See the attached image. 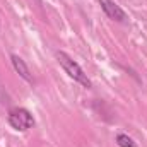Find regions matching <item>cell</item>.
Listing matches in <instances>:
<instances>
[{
    "label": "cell",
    "mask_w": 147,
    "mask_h": 147,
    "mask_svg": "<svg viewBox=\"0 0 147 147\" xmlns=\"http://www.w3.org/2000/svg\"><path fill=\"white\" fill-rule=\"evenodd\" d=\"M57 60H58V63L62 65V69L65 70V74L74 79L77 84H80L82 87H86V89H89L91 87V80H89V77H87V74L82 70V67L72 60V57H69L65 51H57Z\"/></svg>",
    "instance_id": "1"
},
{
    "label": "cell",
    "mask_w": 147,
    "mask_h": 147,
    "mask_svg": "<svg viewBox=\"0 0 147 147\" xmlns=\"http://www.w3.org/2000/svg\"><path fill=\"white\" fill-rule=\"evenodd\" d=\"M116 144H118V147H137L134 139H130L127 134H118L116 135Z\"/></svg>",
    "instance_id": "5"
},
{
    "label": "cell",
    "mask_w": 147,
    "mask_h": 147,
    "mask_svg": "<svg viewBox=\"0 0 147 147\" xmlns=\"http://www.w3.org/2000/svg\"><path fill=\"white\" fill-rule=\"evenodd\" d=\"M9 125L17 132H26L34 127V118L26 108H12L9 111Z\"/></svg>",
    "instance_id": "2"
},
{
    "label": "cell",
    "mask_w": 147,
    "mask_h": 147,
    "mask_svg": "<svg viewBox=\"0 0 147 147\" xmlns=\"http://www.w3.org/2000/svg\"><path fill=\"white\" fill-rule=\"evenodd\" d=\"M98 2H99L101 9L105 10V14H106L110 19L116 21V22H125V21H127L125 10H123L120 5H116L113 0H98Z\"/></svg>",
    "instance_id": "3"
},
{
    "label": "cell",
    "mask_w": 147,
    "mask_h": 147,
    "mask_svg": "<svg viewBox=\"0 0 147 147\" xmlns=\"http://www.w3.org/2000/svg\"><path fill=\"white\" fill-rule=\"evenodd\" d=\"M10 62H12V67H14V70L19 74L26 82H29V84H33L34 82V79H33V75L29 72V67L26 65V62L19 57V55H10Z\"/></svg>",
    "instance_id": "4"
}]
</instances>
